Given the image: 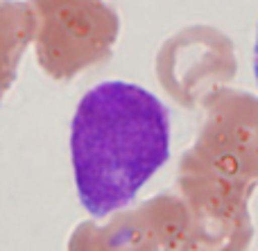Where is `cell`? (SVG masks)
Instances as JSON below:
<instances>
[{"label":"cell","instance_id":"6da1fadb","mask_svg":"<svg viewBox=\"0 0 258 251\" xmlns=\"http://www.w3.org/2000/svg\"><path fill=\"white\" fill-rule=\"evenodd\" d=\"M170 156V113L129 81L86 91L71 122V161L80 202L93 217L134 202Z\"/></svg>","mask_w":258,"mask_h":251},{"label":"cell","instance_id":"7a4b0ae2","mask_svg":"<svg viewBox=\"0 0 258 251\" xmlns=\"http://www.w3.org/2000/svg\"><path fill=\"white\" fill-rule=\"evenodd\" d=\"M34 16L36 61L57 81L107 61L120 34L118 12L104 0H27Z\"/></svg>","mask_w":258,"mask_h":251},{"label":"cell","instance_id":"3957f363","mask_svg":"<svg viewBox=\"0 0 258 251\" xmlns=\"http://www.w3.org/2000/svg\"><path fill=\"white\" fill-rule=\"evenodd\" d=\"M34 34V16L27 3L0 0V98L16 79L21 57Z\"/></svg>","mask_w":258,"mask_h":251},{"label":"cell","instance_id":"277c9868","mask_svg":"<svg viewBox=\"0 0 258 251\" xmlns=\"http://www.w3.org/2000/svg\"><path fill=\"white\" fill-rule=\"evenodd\" d=\"M254 75L258 84V27H256V41H254Z\"/></svg>","mask_w":258,"mask_h":251}]
</instances>
